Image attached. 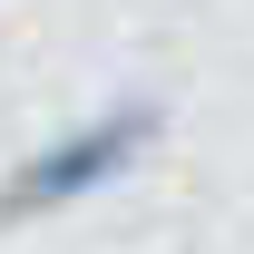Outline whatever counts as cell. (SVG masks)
<instances>
[{"label":"cell","mask_w":254,"mask_h":254,"mask_svg":"<svg viewBox=\"0 0 254 254\" xmlns=\"http://www.w3.org/2000/svg\"><path fill=\"white\" fill-rule=\"evenodd\" d=\"M147 147H157V108H147V98L98 108L88 127H68V137H49V147H30V157L0 176V225H39V215H59V205H78V195L118 186Z\"/></svg>","instance_id":"6da1fadb"}]
</instances>
